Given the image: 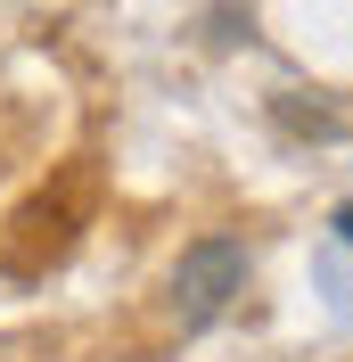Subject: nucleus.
<instances>
[{"label":"nucleus","mask_w":353,"mask_h":362,"mask_svg":"<svg viewBox=\"0 0 353 362\" xmlns=\"http://www.w3.org/2000/svg\"><path fill=\"white\" fill-rule=\"evenodd\" d=\"M239 288H246V239L205 230V239H189L181 264H173V321L181 329H205V321H222L239 305Z\"/></svg>","instance_id":"f257e3e1"},{"label":"nucleus","mask_w":353,"mask_h":362,"mask_svg":"<svg viewBox=\"0 0 353 362\" xmlns=\"http://www.w3.org/2000/svg\"><path fill=\"white\" fill-rule=\"evenodd\" d=\"M337 239H345V247H353V206H337Z\"/></svg>","instance_id":"f03ea898"}]
</instances>
